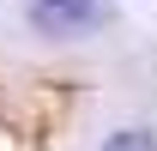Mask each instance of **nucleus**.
<instances>
[{
  "mask_svg": "<svg viewBox=\"0 0 157 151\" xmlns=\"http://www.w3.org/2000/svg\"><path fill=\"white\" fill-rule=\"evenodd\" d=\"M103 18H109L103 0H36V6H30V24L48 30V37H85V30H97Z\"/></svg>",
  "mask_w": 157,
  "mask_h": 151,
  "instance_id": "obj_1",
  "label": "nucleus"
},
{
  "mask_svg": "<svg viewBox=\"0 0 157 151\" xmlns=\"http://www.w3.org/2000/svg\"><path fill=\"white\" fill-rule=\"evenodd\" d=\"M103 151H157V133H139V127H127V133H115Z\"/></svg>",
  "mask_w": 157,
  "mask_h": 151,
  "instance_id": "obj_2",
  "label": "nucleus"
}]
</instances>
